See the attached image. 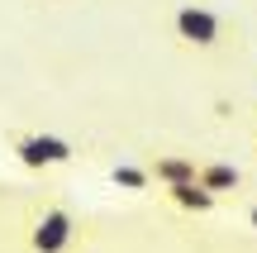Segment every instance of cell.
I'll list each match as a JSON object with an SVG mask.
<instances>
[{"label":"cell","mask_w":257,"mask_h":253,"mask_svg":"<svg viewBox=\"0 0 257 253\" xmlns=\"http://www.w3.org/2000/svg\"><path fill=\"white\" fill-rule=\"evenodd\" d=\"M81 239V220L62 201H43L29 220V253H72Z\"/></svg>","instance_id":"6da1fadb"},{"label":"cell","mask_w":257,"mask_h":253,"mask_svg":"<svg viewBox=\"0 0 257 253\" xmlns=\"http://www.w3.org/2000/svg\"><path fill=\"white\" fill-rule=\"evenodd\" d=\"M10 153L24 172H53L76 158V143L62 139V134H48V129H24V134H10Z\"/></svg>","instance_id":"7a4b0ae2"},{"label":"cell","mask_w":257,"mask_h":253,"mask_svg":"<svg viewBox=\"0 0 257 253\" xmlns=\"http://www.w3.org/2000/svg\"><path fill=\"white\" fill-rule=\"evenodd\" d=\"M172 34L181 48H195V53H210V48L224 43V19L214 15L210 5H195V0H186V5L172 10Z\"/></svg>","instance_id":"3957f363"},{"label":"cell","mask_w":257,"mask_h":253,"mask_svg":"<svg viewBox=\"0 0 257 253\" xmlns=\"http://www.w3.org/2000/svg\"><path fill=\"white\" fill-rule=\"evenodd\" d=\"M195 162H200L195 153L167 148V153H153L143 167H148V182H157V187H176V182H195Z\"/></svg>","instance_id":"277c9868"},{"label":"cell","mask_w":257,"mask_h":253,"mask_svg":"<svg viewBox=\"0 0 257 253\" xmlns=\"http://www.w3.org/2000/svg\"><path fill=\"white\" fill-rule=\"evenodd\" d=\"M162 201H167L172 210H181V215H210V210H219V196H210L200 182H176V187H162Z\"/></svg>","instance_id":"5b68a950"},{"label":"cell","mask_w":257,"mask_h":253,"mask_svg":"<svg viewBox=\"0 0 257 253\" xmlns=\"http://www.w3.org/2000/svg\"><path fill=\"white\" fill-rule=\"evenodd\" d=\"M195 182H200L210 196H233V191H243V167H233V162H195Z\"/></svg>","instance_id":"8992f818"},{"label":"cell","mask_w":257,"mask_h":253,"mask_svg":"<svg viewBox=\"0 0 257 253\" xmlns=\"http://www.w3.org/2000/svg\"><path fill=\"white\" fill-rule=\"evenodd\" d=\"M110 182H114L119 191H128V196H143V191L153 187L143 162H114V167H110Z\"/></svg>","instance_id":"52a82bcc"},{"label":"cell","mask_w":257,"mask_h":253,"mask_svg":"<svg viewBox=\"0 0 257 253\" xmlns=\"http://www.w3.org/2000/svg\"><path fill=\"white\" fill-rule=\"evenodd\" d=\"M248 225H252V229H257V206H248Z\"/></svg>","instance_id":"ba28073f"}]
</instances>
